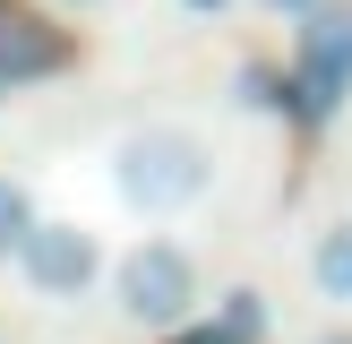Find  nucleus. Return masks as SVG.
<instances>
[{
  "mask_svg": "<svg viewBox=\"0 0 352 344\" xmlns=\"http://www.w3.org/2000/svg\"><path fill=\"white\" fill-rule=\"evenodd\" d=\"M103 172H112V198L129 206L138 224H172V215H189V206L215 198L223 155H215V138L189 129V120H138V129L112 138Z\"/></svg>",
  "mask_w": 352,
  "mask_h": 344,
  "instance_id": "nucleus-1",
  "label": "nucleus"
},
{
  "mask_svg": "<svg viewBox=\"0 0 352 344\" xmlns=\"http://www.w3.org/2000/svg\"><path fill=\"white\" fill-rule=\"evenodd\" d=\"M103 284H112V310L138 327V336H181L189 319L206 310V275H198V258L181 250L172 233H138L129 250L103 267Z\"/></svg>",
  "mask_w": 352,
  "mask_h": 344,
  "instance_id": "nucleus-2",
  "label": "nucleus"
},
{
  "mask_svg": "<svg viewBox=\"0 0 352 344\" xmlns=\"http://www.w3.org/2000/svg\"><path fill=\"white\" fill-rule=\"evenodd\" d=\"M352 103V0H309L292 17V69H284V112L327 129Z\"/></svg>",
  "mask_w": 352,
  "mask_h": 344,
  "instance_id": "nucleus-3",
  "label": "nucleus"
},
{
  "mask_svg": "<svg viewBox=\"0 0 352 344\" xmlns=\"http://www.w3.org/2000/svg\"><path fill=\"white\" fill-rule=\"evenodd\" d=\"M103 267H112V250H103L86 224H69V215H34V233L17 241V258H9V275L34 292V301H86V292H103Z\"/></svg>",
  "mask_w": 352,
  "mask_h": 344,
  "instance_id": "nucleus-4",
  "label": "nucleus"
},
{
  "mask_svg": "<svg viewBox=\"0 0 352 344\" xmlns=\"http://www.w3.org/2000/svg\"><path fill=\"white\" fill-rule=\"evenodd\" d=\"M52 69H69V43L34 9H9V0H0V78L26 86V78H52Z\"/></svg>",
  "mask_w": 352,
  "mask_h": 344,
  "instance_id": "nucleus-5",
  "label": "nucleus"
},
{
  "mask_svg": "<svg viewBox=\"0 0 352 344\" xmlns=\"http://www.w3.org/2000/svg\"><path fill=\"white\" fill-rule=\"evenodd\" d=\"M301 284L318 292L327 310H352V215H327L318 233L301 241Z\"/></svg>",
  "mask_w": 352,
  "mask_h": 344,
  "instance_id": "nucleus-6",
  "label": "nucleus"
},
{
  "mask_svg": "<svg viewBox=\"0 0 352 344\" xmlns=\"http://www.w3.org/2000/svg\"><path fill=\"white\" fill-rule=\"evenodd\" d=\"M189 336H198V344H267V292H258V284L215 292V301L189 319Z\"/></svg>",
  "mask_w": 352,
  "mask_h": 344,
  "instance_id": "nucleus-7",
  "label": "nucleus"
},
{
  "mask_svg": "<svg viewBox=\"0 0 352 344\" xmlns=\"http://www.w3.org/2000/svg\"><path fill=\"white\" fill-rule=\"evenodd\" d=\"M26 233H34V198H26V181L0 172V267L17 258V241H26Z\"/></svg>",
  "mask_w": 352,
  "mask_h": 344,
  "instance_id": "nucleus-8",
  "label": "nucleus"
},
{
  "mask_svg": "<svg viewBox=\"0 0 352 344\" xmlns=\"http://www.w3.org/2000/svg\"><path fill=\"white\" fill-rule=\"evenodd\" d=\"M301 344H352V319H336V327H318V336H301Z\"/></svg>",
  "mask_w": 352,
  "mask_h": 344,
  "instance_id": "nucleus-9",
  "label": "nucleus"
},
{
  "mask_svg": "<svg viewBox=\"0 0 352 344\" xmlns=\"http://www.w3.org/2000/svg\"><path fill=\"white\" fill-rule=\"evenodd\" d=\"M258 9H267V17H301L309 0H258Z\"/></svg>",
  "mask_w": 352,
  "mask_h": 344,
  "instance_id": "nucleus-10",
  "label": "nucleus"
},
{
  "mask_svg": "<svg viewBox=\"0 0 352 344\" xmlns=\"http://www.w3.org/2000/svg\"><path fill=\"white\" fill-rule=\"evenodd\" d=\"M52 9H95V0H52Z\"/></svg>",
  "mask_w": 352,
  "mask_h": 344,
  "instance_id": "nucleus-11",
  "label": "nucleus"
},
{
  "mask_svg": "<svg viewBox=\"0 0 352 344\" xmlns=\"http://www.w3.org/2000/svg\"><path fill=\"white\" fill-rule=\"evenodd\" d=\"M189 9H223V0H189Z\"/></svg>",
  "mask_w": 352,
  "mask_h": 344,
  "instance_id": "nucleus-12",
  "label": "nucleus"
},
{
  "mask_svg": "<svg viewBox=\"0 0 352 344\" xmlns=\"http://www.w3.org/2000/svg\"><path fill=\"white\" fill-rule=\"evenodd\" d=\"M0 103H9V78H0Z\"/></svg>",
  "mask_w": 352,
  "mask_h": 344,
  "instance_id": "nucleus-13",
  "label": "nucleus"
}]
</instances>
